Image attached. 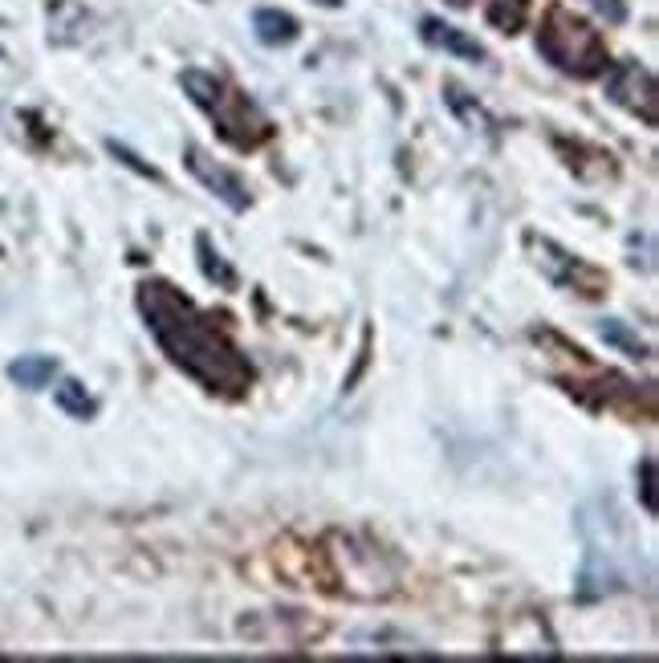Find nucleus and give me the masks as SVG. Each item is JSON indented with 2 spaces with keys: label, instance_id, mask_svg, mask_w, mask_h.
Returning <instances> with one entry per match:
<instances>
[{
  "label": "nucleus",
  "instance_id": "1",
  "mask_svg": "<svg viewBox=\"0 0 659 663\" xmlns=\"http://www.w3.org/2000/svg\"><path fill=\"white\" fill-rule=\"evenodd\" d=\"M139 314L147 318V330H151V339L160 342L167 362L188 374V379H195L204 391H212V395H244L253 387L249 358L176 285L155 281V277L143 281L139 285Z\"/></svg>",
  "mask_w": 659,
  "mask_h": 663
},
{
  "label": "nucleus",
  "instance_id": "2",
  "mask_svg": "<svg viewBox=\"0 0 659 663\" xmlns=\"http://www.w3.org/2000/svg\"><path fill=\"white\" fill-rule=\"evenodd\" d=\"M183 90L192 98L200 111L212 114V123L220 127L232 146H257L261 139H269V118L241 94V90H232L225 78H216V74H204V69H183Z\"/></svg>",
  "mask_w": 659,
  "mask_h": 663
},
{
  "label": "nucleus",
  "instance_id": "3",
  "mask_svg": "<svg viewBox=\"0 0 659 663\" xmlns=\"http://www.w3.org/2000/svg\"><path fill=\"white\" fill-rule=\"evenodd\" d=\"M537 49L546 62H554L562 74H574V78H598L611 65L603 33L570 9H549L546 25L537 33Z\"/></svg>",
  "mask_w": 659,
  "mask_h": 663
},
{
  "label": "nucleus",
  "instance_id": "4",
  "mask_svg": "<svg viewBox=\"0 0 659 663\" xmlns=\"http://www.w3.org/2000/svg\"><path fill=\"white\" fill-rule=\"evenodd\" d=\"M611 74H607V98H611L614 106H623L631 111L635 118H644L647 127H656L659 123V94H656V78H651V69L639 62H614L607 65Z\"/></svg>",
  "mask_w": 659,
  "mask_h": 663
},
{
  "label": "nucleus",
  "instance_id": "5",
  "mask_svg": "<svg viewBox=\"0 0 659 663\" xmlns=\"http://www.w3.org/2000/svg\"><path fill=\"white\" fill-rule=\"evenodd\" d=\"M183 163H188V171H192V176L200 179V183H204L212 195H220V200H225L232 212L249 208V188H244V179L237 176V171L220 167V163L212 160L204 146H195V143L183 146Z\"/></svg>",
  "mask_w": 659,
  "mask_h": 663
},
{
  "label": "nucleus",
  "instance_id": "6",
  "mask_svg": "<svg viewBox=\"0 0 659 663\" xmlns=\"http://www.w3.org/2000/svg\"><path fill=\"white\" fill-rule=\"evenodd\" d=\"M419 37L428 41L432 49H444L452 58H465V62H489V49L477 41V37H468L465 29H456L448 21H440V16H423L419 21Z\"/></svg>",
  "mask_w": 659,
  "mask_h": 663
},
{
  "label": "nucleus",
  "instance_id": "7",
  "mask_svg": "<svg viewBox=\"0 0 659 663\" xmlns=\"http://www.w3.org/2000/svg\"><path fill=\"white\" fill-rule=\"evenodd\" d=\"M253 29L265 46H293L302 37V25L293 13H281V9H257L253 13Z\"/></svg>",
  "mask_w": 659,
  "mask_h": 663
},
{
  "label": "nucleus",
  "instance_id": "8",
  "mask_svg": "<svg viewBox=\"0 0 659 663\" xmlns=\"http://www.w3.org/2000/svg\"><path fill=\"white\" fill-rule=\"evenodd\" d=\"M53 374H58V358H49V355H21L16 362H9V379L25 391L49 387Z\"/></svg>",
  "mask_w": 659,
  "mask_h": 663
},
{
  "label": "nucleus",
  "instance_id": "9",
  "mask_svg": "<svg viewBox=\"0 0 659 663\" xmlns=\"http://www.w3.org/2000/svg\"><path fill=\"white\" fill-rule=\"evenodd\" d=\"M484 16L493 29L517 33L530 16V0H484Z\"/></svg>",
  "mask_w": 659,
  "mask_h": 663
},
{
  "label": "nucleus",
  "instance_id": "10",
  "mask_svg": "<svg viewBox=\"0 0 659 663\" xmlns=\"http://www.w3.org/2000/svg\"><path fill=\"white\" fill-rule=\"evenodd\" d=\"M53 399H58V407H62L65 416H74V420H90V416L98 411V404L90 399V391L81 387L78 379H65Z\"/></svg>",
  "mask_w": 659,
  "mask_h": 663
},
{
  "label": "nucleus",
  "instance_id": "11",
  "mask_svg": "<svg viewBox=\"0 0 659 663\" xmlns=\"http://www.w3.org/2000/svg\"><path fill=\"white\" fill-rule=\"evenodd\" d=\"M598 330H603V339L611 342V346H619V350H623L628 358H647V346H644L639 339H635V334H631V330H628L623 322L607 318V322L598 326Z\"/></svg>",
  "mask_w": 659,
  "mask_h": 663
},
{
  "label": "nucleus",
  "instance_id": "12",
  "mask_svg": "<svg viewBox=\"0 0 659 663\" xmlns=\"http://www.w3.org/2000/svg\"><path fill=\"white\" fill-rule=\"evenodd\" d=\"M195 248H200V265H204L208 281H220V285H237V273H232L225 260H220V253H212L208 237H200V241H195Z\"/></svg>",
  "mask_w": 659,
  "mask_h": 663
},
{
  "label": "nucleus",
  "instance_id": "13",
  "mask_svg": "<svg viewBox=\"0 0 659 663\" xmlns=\"http://www.w3.org/2000/svg\"><path fill=\"white\" fill-rule=\"evenodd\" d=\"M591 9L598 16H607L611 25H623L628 21V0H591Z\"/></svg>",
  "mask_w": 659,
  "mask_h": 663
},
{
  "label": "nucleus",
  "instance_id": "14",
  "mask_svg": "<svg viewBox=\"0 0 659 663\" xmlns=\"http://www.w3.org/2000/svg\"><path fill=\"white\" fill-rule=\"evenodd\" d=\"M106 146H111V155H118V160L127 163V167H135L139 176H147V179H160V171H155V167H147V163H139V155H135V151H127V146H118V143H106Z\"/></svg>",
  "mask_w": 659,
  "mask_h": 663
},
{
  "label": "nucleus",
  "instance_id": "15",
  "mask_svg": "<svg viewBox=\"0 0 659 663\" xmlns=\"http://www.w3.org/2000/svg\"><path fill=\"white\" fill-rule=\"evenodd\" d=\"M644 509L656 518V464L644 460Z\"/></svg>",
  "mask_w": 659,
  "mask_h": 663
},
{
  "label": "nucleus",
  "instance_id": "16",
  "mask_svg": "<svg viewBox=\"0 0 659 663\" xmlns=\"http://www.w3.org/2000/svg\"><path fill=\"white\" fill-rule=\"evenodd\" d=\"M318 4H326V9H338V4H342V0H318Z\"/></svg>",
  "mask_w": 659,
  "mask_h": 663
},
{
  "label": "nucleus",
  "instance_id": "17",
  "mask_svg": "<svg viewBox=\"0 0 659 663\" xmlns=\"http://www.w3.org/2000/svg\"><path fill=\"white\" fill-rule=\"evenodd\" d=\"M452 4H456V9H465V4H468V0H452Z\"/></svg>",
  "mask_w": 659,
  "mask_h": 663
}]
</instances>
